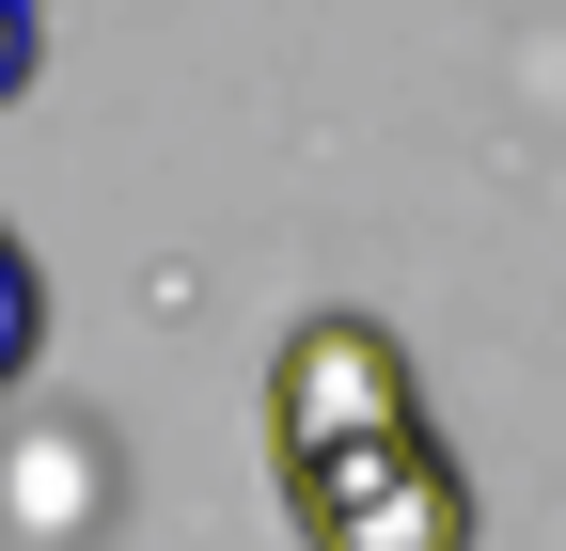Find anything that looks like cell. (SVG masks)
<instances>
[{
    "label": "cell",
    "instance_id": "277c9868",
    "mask_svg": "<svg viewBox=\"0 0 566 551\" xmlns=\"http://www.w3.org/2000/svg\"><path fill=\"white\" fill-rule=\"evenodd\" d=\"M0 95H32V17H0Z\"/></svg>",
    "mask_w": 566,
    "mask_h": 551
},
{
    "label": "cell",
    "instance_id": "6da1fadb",
    "mask_svg": "<svg viewBox=\"0 0 566 551\" xmlns=\"http://www.w3.org/2000/svg\"><path fill=\"white\" fill-rule=\"evenodd\" d=\"M424 426V378L378 315H300L283 331V363H268V472H331V457H363Z\"/></svg>",
    "mask_w": 566,
    "mask_h": 551
},
{
    "label": "cell",
    "instance_id": "3957f363",
    "mask_svg": "<svg viewBox=\"0 0 566 551\" xmlns=\"http://www.w3.org/2000/svg\"><path fill=\"white\" fill-rule=\"evenodd\" d=\"M32 347H48V284H32V252L0 237V378H32Z\"/></svg>",
    "mask_w": 566,
    "mask_h": 551
},
{
    "label": "cell",
    "instance_id": "7a4b0ae2",
    "mask_svg": "<svg viewBox=\"0 0 566 551\" xmlns=\"http://www.w3.org/2000/svg\"><path fill=\"white\" fill-rule=\"evenodd\" d=\"M300 551H472V472L441 457V426H394L331 472H283Z\"/></svg>",
    "mask_w": 566,
    "mask_h": 551
}]
</instances>
